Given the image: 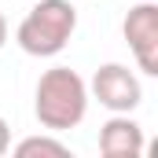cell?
Listing matches in <instances>:
<instances>
[{
	"label": "cell",
	"instance_id": "cell-5",
	"mask_svg": "<svg viewBox=\"0 0 158 158\" xmlns=\"http://www.w3.org/2000/svg\"><path fill=\"white\" fill-rule=\"evenodd\" d=\"M99 155L107 158H140L143 155V129L129 114H114L99 125Z\"/></svg>",
	"mask_w": 158,
	"mask_h": 158
},
{
	"label": "cell",
	"instance_id": "cell-4",
	"mask_svg": "<svg viewBox=\"0 0 158 158\" xmlns=\"http://www.w3.org/2000/svg\"><path fill=\"white\" fill-rule=\"evenodd\" d=\"M121 33L129 52L136 55V66L147 77H158V4H136L125 15Z\"/></svg>",
	"mask_w": 158,
	"mask_h": 158
},
{
	"label": "cell",
	"instance_id": "cell-2",
	"mask_svg": "<svg viewBox=\"0 0 158 158\" xmlns=\"http://www.w3.org/2000/svg\"><path fill=\"white\" fill-rule=\"evenodd\" d=\"M74 30H77V7L70 0H37L30 15L19 22L15 40L26 55L52 59L70 44Z\"/></svg>",
	"mask_w": 158,
	"mask_h": 158
},
{
	"label": "cell",
	"instance_id": "cell-7",
	"mask_svg": "<svg viewBox=\"0 0 158 158\" xmlns=\"http://www.w3.org/2000/svg\"><path fill=\"white\" fill-rule=\"evenodd\" d=\"M7 147H11V129H7V121L0 118V155H7Z\"/></svg>",
	"mask_w": 158,
	"mask_h": 158
},
{
	"label": "cell",
	"instance_id": "cell-1",
	"mask_svg": "<svg viewBox=\"0 0 158 158\" xmlns=\"http://www.w3.org/2000/svg\"><path fill=\"white\" fill-rule=\"evenodd\" d=\"M33 114L44 129L52 132H66L85 121L88 114V85L77 70L70 66H52L37 81V99H33Z\"/></svg>",
	"mask_w": 158,
	"mask_h": 158
},
{
	"label": "cell",
	"instance_id": "cell-3",
	"mask_svg": "<svg viewBox=\"0 0 158 158\" xmlns=\"http://www.w3.org/2000/svg\"><path fill=\"white\" fill-rule=\"evenodd\" d=\"M92 99H99V107H107L110 114H132L143 99V88H140V77L121 66V63H103L96 74H92V85H88Z\"/></svg>",
	"mask_w": 158,
	"mask_h": 158
},
{
	"label": "cell",
	"instance_id": "cell-6",
	"mask_svg": "<svg viewBox=\"0 0 158 158\" xmlns=\"http://www.w3.org/2000/svg\"><path fill=\"white\" fill-rule=\"evenodd\" d=\"M70 158V147L63 143V140H55V136H26L19 147H15V158Z\"/></svg>",
	"mask_w": 158,
	"mask_h": 158
},
{
	"label": "cell",
	"instance_id": "cell-8",
	"mask_svg": "<svg viewBox=\"0 0 158 158\" xmlns=\"http://www.w3.org/2000/svg\"><path fill=\"white\" fill-rule=\"evenodd\" d=\"M7 44V19H4V11H0V48Z\"/></svg>",
	"mask_w": 158,
	"mask_h": 158
}]
</instances>
